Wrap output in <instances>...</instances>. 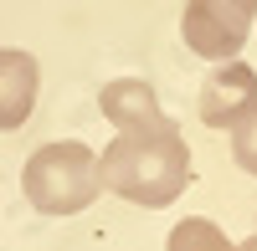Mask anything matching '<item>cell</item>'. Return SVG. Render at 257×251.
Returning <instances> with one entry per match:
<instances>
[{"mask_svg":"<svg viewBox=\"0 0 257 251\" xmlns=\"http://www.w3.org/2000/svg\"><path fill=\"white\" fill-rule=\"evenodd\" d=\"M98 174H103V190H113L128 205H144V210L175 205L185 195V184L196 180L185 134L175 118L149 134H113V144L98 154Z\"/></svg>","mask_w":257,"mask_h":251,"instance_id":"1","label":"cell"},{"mask_svg":"<svg viewBox=\"0 0 257 251\" xmlns=\"http://www.w3.org/2000/svg\"><path fill=\"white\" fill-rule=\"evenodd\" d=\"M21 190H26V200L41 216H77V210H88L98 200V190H103L98 154L82 138L41 144L26 159V170H21Z\"/></svg>","mask_w":257,"mask_h":251,"instance_id":"2","label":"cell"},{"mask_svg":"<svg viewBox=\"0 0 257 251\" xmlns=\"http://www.w3.org/2000/svg\"><path fill=\"white\" fill-rule=\"evenodd\" d=\"M252 20H257V0H185L180 36L196 56L221 67V62L242 56L247 36H252Z\"/></svg>","mask_w":257,"mask_h":251,"instance_id":"3","label":"cell"},{"mask_svg":"<svg viewBox=\"0 0 257 251\" xmlns=\"http://www.w3.org/2000/svg\"><path fill=\"white\" fill-rule=\"evenodd\" d=\"M257 108V72L247 67V62H221L216 72L206 77L201 88V118L211 123V128H237V123Z\"/></svg>","mask_w":257,"mask_h":251,"instance_id":"4","label":"cell"},{"mask_svg":"<svg viewBox=\"0 0 257 251\" xmlns=\"http://www.w3.org/2000/svg\"><path fill=\"white\" fill-rule=\"evenodd\" d=\"M98 108L103 118L113 123L118 134H149V128H165V108H160V92L149 88L144 77H118L98 92Z\"/></svg>","mask_w":257,"mask_h":251,"instance_id":"5","label":"cell"},{"mask_svg":"<svg viewBox=\"0 0 257 251\" xmlns=\"http://www.w3.org/2000/svg\"><path fill=\"white\" fill-rule=\"evenodd\" d=\"M36 92H41V67L31 52L21 46H0V134L21 128L36 108Z\"/></svg>","mask_w":257,"mask_h":251,"instance_id":"6","label":"cell"},{"mask_svg":"<svg viewBox=\"0 0 257 251\" xmlns=\"http://www.w3.org/2000/svg\"><path fill=\"white\" fill-rule=\"evenodd\" d=\"M165 251H242V246H231L226 231L216 220H206V216H185L175 231H170Z\"/></svg>","mask_w":257,"mask_h":251,"instance_id":"7","label":"cell"},{"mask_svg":"<svg viewBox=\"0 0 257 251\" xmlns=\"http://www.w3.org/2000/svg\"><path fill=\"white\" fill-rule=\"evenodd\" d=\"M231 159H237V170L257 174V108L231 128Z\"/></svg>","mask_w":257,"mask_h":251,"instance_id":"8","label":"cell"},{"mask_svg":"<svg viewBox=\"0 0 257 251\" xmlns=\"http://www.w3.org/2000/svg\"><path fill=\"white\" fill-rule=\"evenodd\" d=\"M242 251H257V236H247V241H242Z\"/></svg>","mask_w":257,"mask_h":251,"instance_id":"9","label":"cell"}]
</instances>
